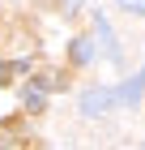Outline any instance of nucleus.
<instances>
[{
	"instance_id": "f03ea898",
	"label": "nucleus",
	"mask_w": 145,
	"mask_h": 150,
	"mask_svg": "<svg viewBox=\"0 0 145 150\" xmlns=\"http://www.w3.org/2000/svg\"><path fill=\"white\" fill-rule=\"evenodd\" d=\"M141 90H145V73H137L132 81H124L120 90H115V103H128V107H137V103H141Z\"/></svg>"
},
{
	"instance_id": "1a4fd4ad",
	"label": "nucleus",
	"mask_w": 145,
	"mask_h": 150,
	"mask_svg": "<svg viewBox=\"0 0 145 150\" xmlns=\"http://www.w3.org/2000/svg\"><path fill=\"white\" fill-rule=\"evenodd\" d=\"M9 146H13V133H9L4 125H0V150H9Z\"/></svg>"
},
{
	"instance_id": "39448f33",
	"label": "nucleus",
	"mask_w": 145,
	"mask_h": 150,
	"mask_svg": "<svg viewBox=\"0 0 145 150\" xmlns=\"http://www.w3.org/2000/svg\"><path fill=\"white\" fill-rule=\"evenodd\" d=\"M73 60H77V64H90V60H94V47H90V39H73Z\"/></svg>"
},
{
	"instance_id": "20e7f679",
	"label": "nucleus",
	"mask_w": 145,
	"mask_h": 150,
	"mask_svg": "<svg viewBox=\"0 0 145 150\" xmlns=\"http://www.w3.org/2000/svg\"><path fill=\"white\" fill-rule=\"evenodd\" d=\"M22 103H26V112H43V90H39V86H26V94H22Z\"/></svg>"
},
{
	"instance_id": "7ed1b4c3",
	"label": "nucleus",
	"mask_w": 145,
	"mask_h": 150,
	"mask_svg": "<svg viewBox=\"0 0 145 150\" xmlns=\"http://www.w3.org/2000/svg\"><path fill=\"white\" fill-rule=\"evenodd\" d=\"M94 26H98V39H102V52H107V60H120V47H115V35H111V26H107V17H94Z\"/></svg>"
},
{
	"instance_id": "9b49d317",
	"label": "nucleus",
	"mask_w": 145,
	"mask_h": 150,
	"mask_svg": "<svg viewBox=\"0 0 145 150\" xmlns=\"http://www.w3.org/2000/svg\"><path fill=\"white\" fill-rule=\"evenodd\" d=\"M141 150H145V146H141Z\"/></svg>"
},
{
	"instance_id": "6e6552de",
	"label": "nucleus",
	"mask_w": 145,
	"mask_h": 150,
	"mask_svg": "<svg viewBox=\"0 0 145 150\" xmlns=\"http://www.w3.org/2000/svg\"><path fill=\"white\" fill-rule=\"evenodd\" d=\"M115 4H120V9H128V13H141V17H145V0H115Z\"/></svg>"
},
{
	"instance_id": "f257e3e1",
	"label": "nucleus",
	"mask_w": 145,
	"mask_h": 150,
	"mask_svg": "<svg viewBox=\"0 0 145 150\" xmlns=\"http://www.w3.org/2000/svg\"><path fill=\"white\" fill-rule=\"evenodd\" d=\"M115 103V90H85L81 94V116H102Z\"/></svg>"
},
{
	"instance_id": "0eeeda50",
	"label": "nucleus",
	"mask_w": 145,
	"mask_h": 150,
	"mask_svg": "<svg viewBox=\"0 0 145 150\" xmlns=\"http://www.w3.org/2000/svg\"><path fill=\"white\" fill-rule=\"evenodd\" d=\"M26 64H4V60H0V86H4V81H13V73H22Z\"/></svg>"
},
{
	"instance_id": "9d476101",
	"label": "nucleus",
	"mask_w": 145,
	"mask_h": 150,
	"mask_svg": "<svg viewBox=\"0 0 145 150\" xmlns=\"http://www.w3.org/2000/svg\"><path fill=\"white\" fill-rule=\"evenodd\" d=\"M81 4L85 0H64V13H81Z\"/></svg>"
},
{
	"instance_id": "423d86ee",
	"label": "nucleus",
	"mask_w": 145,
	"mask_h": 150,
	"mask_svg": "<svg viewBox=\"0 0 145 150\" xmlns=\"http://www.w3.org/2000/svg\"><path fill=\"white\" fill-rule=\"evenodd\" d=\"M34 86H39V90H60V86H64V77H60V73H39V77H34Z\"/></svg>"
}]
</instances>
